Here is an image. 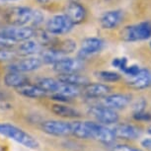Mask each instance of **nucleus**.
Here are the masks:
<instances>
[{"instance_id": "obj_21", "label": "nucleus", "mask_w": 151, "mask_h": 151, "mask_svg": "<svg viewBox=\"0 0 151 151\" xmlns=\"http://www.w3.org/2000/svg\"><path fill=\"white\" fill-rule=\"evenodd\" d=\"M17 92L23 97L31 99H41L45 98L47 96V92L45 90H42L41 87H39L38 85H31L26 84L24 86L17 88Z\"/></svg>"}, {"instance_id": "obj_9", "label": "nucleus", "mask_w": 151, "mask_h": 151, "mask_svg": "<svg viewBox=\"0 0 151 151\" xmlns=\"http://www.w3.org/2000/svg\"><path fill=\"white\" fill-rule=\"evenodd\" d=\"M42 132L52 136H68L71 135V122L64 121H52L44 122L42 124Z\"/></svg>"}, {"instance_id": "obj_1", "label": "nucleus", "mask_w": 151, "mask_h": 151, "mask_svg": "<svg viewBox=\"0 0 151 151\" xmlns=\"http://www.w3.org/2000/svg\"><path fill=\"white\" fill-rule=\"evenodd\" d=\"M45 16L40 10L27 6L10 8L6 13V20L11 26L31 27L37 29L44 22Z\"/></svg>"}, {"instance_id": "obj_16", "label": "nucleus", "mask_w": 151, "mask_h": 151, "mask_svg": "<svg viewBox=\"0 0 151 151\" xmlns=\"http://www.w3.org/2000/svg\"><path fill=\"white\" fill-rule=\"evenodd\" d=\"M124 18L122 10H109L106 11L100 18V24L103 29L112 30L119 26Z\"/></svg>"}, {"instance_id": "obj_35", "label": "nucleus", "mask_w": 151, "mask_h": 151, "mask_svg": "<svg viewBox=\"0 0 151 151\" xmlns=\"http://www.w3.org/2000/svg\"><path fill=\"white\" fill-rule=\"evenodd\" d=\"M16 42H14L10 40H8L4 37H2L0 35V47H12V45H15Z\"/></svg>"}, {"instance_id": "obj_7", "label": "nucleus", "mask_w": 151, "mask_h": 151, "mask_svg": "<svg viewBox=\"0 0 151 151\" xmlns=\"http://www.w3.org/2000/svg\"><path fill=\"white\" fill-rule=\"evenodd\" d=\"M87 127H89L92 138H95L97 140L103 142L106 145L112 144L116 139V135L114 133L113 129L108 127L106 124H98L94 122H86Z\"/></svg>"}, {"instance_id": "obj_40", "label": "nucleus", "mask_w": 151, "mask_h": 151, "mask_svg": "<svg viewBox=\"0 0 151 151\" xmlns=\"http://www.w3.org/2000/svg\"><path fill=\"white\" fill-rule=\"evenodd\" d=\"M70 2H79V0H69Z\"/></svg>"}, {"instance_id": "obj_10", "label": "nucleus", "mask_w": 151, "mask_h": 151, "mask_svg": "<svg viewBox=\"0 0 151 151\" xmlns=\"http://www.w3.org/2000/svg\"><path fill=\"white\" fill-rule=\"evenodd\" d=\"M105 42L102 39L96 38V37H91V38L85 39L82 41L81 47L78 52L77 58L81 60H84L89 56L96 55L103 50Z\"/></svg>"}, {"instance_id": "obj_14", "label": "nucleus", "mask_w": 151, "mask_h": 151, "mask_svg": "<svg viewBox=\"0 0 151 151\" xmlns=\"http://www.w3.org/2000/svg\"><path fill=\"white\" fill-rule=\"evenodd\" d=\"M127 85L135 90H142L151 86V71L148 68H140L135 76L130 77Z\"/></svg>"}, {"instance_id": "obj_17", "label": "nucleus", "mask_w": 151, "mask_h": 151, "mask_svg": "<svg viewBox=\"0 0 151 151\" xmlns=\"http://www.w3.org/2000/svg\"><path fill=\"white\" fill-rule=\"evenodd\" d=\"M64 14L74 25L80 24L86 18V10L79 2H69V4L65 8Z\"/></svg>"}, {"instance_id": "obj_11", "label": "nucleus", "mask_w": 151, "mask_h": 151, "mask_svg": "<svg viewBox=\"0 0 151 151\" xmlns=\"http://www.w3.org/2000/svg\"><path fill=\"white\" fill-rule=\"evenodd\" d=\"M84 63L83 60L77 58H67L66 55L63 56L61 59H59L58 62L52 64V69L58 72V74L64 73H75L79 72L83 69Z\"/></svg>"}, {"instance_id": "obj_13", "label": "nucleus", "mask_w": 151, "mask_h": 151, "mask_svg": "<svg viewBox=\"0 0 151 151\" xmlns=\"http://www.w3.org/2000/svg\"><path fill=\"white\" fill-rule=\"evenodd\" d=\"M113 130L116 138L125 139V140H133L138 138L141 134L140 129L130 124H116Z\"/></svg>"}, {"instance_id": "obj_28", "label": "nucleus", "mask_w": 151, "mask_h": 151, "mask_svg": "<svg viewBox=\"0 0 151 151\" xmlns=\"http://www.w3.org/2000/svg\"><path fill=\"white\" fill-rule=\"evenodd\" d=\"M18 53L16 50L11 48V47H0V62L12 61L17 58Z\"/></svg>"}, {"instance_id": "obj_12", "label": "nucleus", "mask_w": 151, "mask_h": 151, "mask_svg": "<svg viewBox=\"0 0 151 151\" xmlns=\"http://www.w3.org/2000/svg\"><path fill=\"white\" fill-rule=\"evenodd\" d=\"M132 97L127 94H108L102 98V105L113 110H122L129 106Z\"/></svg>"}, {"instance_id": "obj_4", "label": "nucleus", "mask_w": 151, "mask_h": 151, "mask_svg": "<svg viewBox=\"0 0 151 151\" xmlns=\"http://www.w3.org/2000/svg\"><path fill=\"white\" fill-rule=\"evenodd\" d=\"M74 26L65 14H56L47 20L45 30L52 36H61L71 32Z\"/></svg>"}, {"instance_id": "obj_8", "label": "nucleus", "mask_w": 151, "mask_h": 151, "mask_svg": "<svg viewBox=\"0 0 151 151\" xmlns=\"http://www.w3.org/2000/svg\"><path fill=\"white\" fill-rule=\"evenodd\" d=\"M42 64L44 63H42V59L40 58L39 55L26 56L25 58L14 61L11 64H9L8 69H9V71L26 73V72H32V71L38 70Z\"/></svg>"}, {"instance_id": "obj_39", "label": "nucleus", "mask_w": 151, "mask_h": 151, "mask_svg": "<svg viewBox=\"0 0 151 151\" xmlns=\"http://www.w3.org/2000/svg\"><path fill=\"white\" fill-rule=\"evenodd\" d=\"M0 1H18V0H0Z\"/></svg>"}, {"instance_id": "obj_20", "label": "nucleus", "mask_w": 151, "mask_h": 151, "mask_svg": "<svg viewBox=\"0 0 151 151\" xmlns=\"http://www.w3.org/2000/svg\"><path fill=\"white\" fill-rule=\"evenodd\" d=\"M4 83L8 87L20 88L26 84H29V78L23 73L15 72V71H9L4 76Z\"/></svg>"}, {"instance_id": "obj_22", "label": "nucleus", "mask_w": 151, "mask_h": 151, "mask_svg": "<svg viewBox=\"0 0 151 151\" xmlns=\"http://www.w3.org/2000/svg\"><path fill=\"white\" fill-rule=\"evenodd\" d=\"M52 112L55 115L61 116V118H66V119H74V118H79L81 116V114L79 111L74 109L72 107L66 106L61 103H56L53 104L52 106Z\"/></svg>"}, {"instance_id": "obj_19", "label": "nucleus", "mask_w": 151, "mask_h": 151, "mask_svg": "<svg viewBox=\"0 0 151 151\" xmlns=\"http://www.w3.org/2000/svg\"><path fill=\"white\" fill-rule=\"evenodd\" d=\"M58 79L63 84L73 85V86H77V87H81V86L84 87L85 85L90 83L89 79L86 76L80 75V74H78V72L59 74Z\"/></svg>"}, {"instance_id": "obj_24", "label": "nucleus", "mask_w": 151, "mask_h": 151, "mask_svg": "<svg viewBox=\"0 0 151 151\" xmlns=\"http://www.w3.org/2000/svg\"><path fill=\"white\" fill-rule=\"evenodd\" d=\"M39 56H40V58L42 59L44 64L52 65L65 55H62L56 47H50V48H48V50H42L41 53L39 55Z\"/></svg>"}, {"instance_id": "obj_26", "label": "nucleus", "mask_w": 151, "mask_h": 151, "mask_svg": "<svg viewBox=\"0 0 151 151\" xmlns=\"http://www.w3.org/2000/svg\"><path fill=\"white\" fill-rule=\"evenodd\" d=\"M58 93L60 94V95H63L65 97H67V98H69L71 100L73 98L78 97L82 93V91L80 89V87L61 83V86H60V88H59Z\"/></svg>"}, {"instance_id": "obj_23", "label": "nucleus", "mask_w": 151, "mask_h": 151, "mask_svg": "<svg viewBox=\"0 0 151 151\" xmlns=\"http://www.w3.org/2000/svg\"><path fill=\"white\" fill-rule=\"evenodd\" d=\"M71 135L80 139H89L92 138V134L87 127L86 122H79L75 121L71 122Z\"/></svg>"}, {"instance_id": "obj_29", "label": "nucleus", "mask_w": 151, "mask_h": 151, "mask_svg": "<svg viewBox=\"0 0 151 151\" xmlns=\"http://www.w3.org/2000/svg\"><path fill=\"white\" fill-rule=\"evenodd\" d=\"M58 50L63 55H67L68 53H71L75 50L76 48V42L73 41V40L67 39L65 41L61 42L58 47Z\"/></svg>"}, {"instance_id": "obj_25", "label": "nucleus", "mask_w": 151, "mask_h": 151, "mask_svg": "<svg viewBox=\"0 0 151 151\" xmlns=\"http://www.w3.org/2000/svg\"><path fill=\"white\" fill-rule=\"evenodd\" d=\"M37 85L41 87L42 90H45L47 93H58L59 88L61 86V82L58 79L50 78V77H45L41 78L37 82Z\"/></svg>"}, {"instance_id": "obj_30", "label": "nucleus", "mask_w": 151, "mask_h": 151, "mask_svg": "<svg viewBox=\"0 0 151 151\" xmlns=\"http://www.w3.org/2000/svg\"><path fill=\"white\" fill-rule=\"evenodd\" d=\"M112 65L114 67L118 68V69H119L122 72L125 67L127 66V58H125V56H122V58H115L112 60Z\"/></svg>"}, {"instance_id": "obj_36", "label": "nucleus", "mask_w": 151, "mask_h": 151, "mask_svg": "<svg viewBox=\"0 0 151 151\" xmlns=\"http://www.w3.org/2000/svg\"><path fill=\"white\" fill-rule=\"evenodd\" d=\"M141 146H143L145 149L151 151V138H145L141 141Z\"/></svg>"}, {"instance_id": "obj_41", "label": "nucleus", "mask_w": 151, "mask_h": 151, "mask_svg": "<svg viewBox=\"0 0 151 151\" xmlns=\"http://www.w3.org/2000/svg\"><path fill=\"white\" fill-rule=\"evenodd\" d=\"M149 47H150V48H151V41H150V42H149Z\"/></svg>"}, {"instance_id": "obj_37", "label": "nucleus", "mask_w": 151, "mask_h": 151, "mask_svg": "<svg viewBox=\"0 0 151 151\" xmlns=\"http://www.w3.org/2000/svg\"><path fill=\"white\" fill-rule=\"evenodd\" d=\"M50 0H37V2H38V3H40V4H47L48 2H50Z\"/></svg>"}, {"instance_id": "obj_6", "label": "nucleus", "mask_w": 151, "mask_h": 151, "mask_svg": "<svg viewBox=\"0 0 151 151\" xmlns=\"http://www.w3.org/2000/svg\"><path fill=\"white\" fill-rule=\"evenodd\" d=\"M88 113L91 115L94 119H96L100 124H116L119 122V116L116 110H113L111 108L105 107V106H91L88 109Z\"/></svg>"}, {"instance_id": "obj_34", "label": "nucleus", "mask_w": 151, "mask_h": 151, "mask_svg": "<svg viewBox=\"0 0 151 151\" xmlns=\"http://www.w3.org/2000/svg\"><path fill=\"white\" fill-rule=\"evenodd\" d=\"M139 71H140V67L136 64H132V65H127L125 67V69L122 71V73H124L125 75L129 76V77H132V76H135Z\"/></svg>"}, {"instance_id": "obj_2", "label": "nucleus", "mask_w": 151, "mask_h": 151, "mask_svg": "<svg viewBox=\"0 0 151 151\" xmlns=\"http://www.w3.org/2000/svg\"><path fill=\"white\" fill-rule=\"evenodd\" d=\"M0 134L30 149H37L40 146L39 141L33 135L9 122H0Z\"/></svg>"}, {"instance_id": "obj_27", "label": "nucleus", "mask_w": 151, "mask_h": 151, "mask_svg": "<svg viewBox=\"0 0 151 151\" xmlns=\"http://www.w3.org/2000/svg\"><path fill=\"white\" fill-rule=\"evenodd\" d=\"M96 76L100 80L104 82H118L121 80L122 76L119 75V73L115 72V71H110V70H102L96 72Z\"/></svg>"}, {"instance_id": "obj_15", "label": "nucleus", "mask_w": 151, "mask_h": 151, "mask_svg": "<svg viewBox=\"0 0 151 151\" xmlns=\"http://www.w3.org/2000/svg\"><path fill=\"white\" fill-rule=\"evenodd\" d=\"M111 87L103 83H88L82 90L83 95L88 99H101L111 93Z\"/></svg>"}, {"instance_id": "obj_18", "label": "nucleus", "mask_w": 151, "mask_h": 151, "mask_svg": "<svg viewBox=\"0 0 151 151\" xmlns=\"http://www.w3.org/2000/svg\"><path fill=\"white\" fill-rule=\"evenodd\" d=\"M42 45H41L35 39H30L27 41L22 42V44L18 47L17 53L21 56H33L36 55H40L42 50Z\"/></svg>"}, {"instance_id": "obj_5", "label": "nucleus", "mask_w": 151, "mask_h": 151, "mask_svg": "<svg viewBox=\"0 0 151 151\" xmlns=\"http://www.w3.org/2000/svg\"><path fill=\"white\" fill-rule=\"evenodd\" d=\"M35 30L31 27H19L10 26L8 28L0 29V35L14 42H24L33 39L35 36Z\"/></svg>"}, {"instance_id": "obj_3", "label": "nucleus", "mask_w": 151, "mask_h": 151, "mask_svg": "<svg viewBox=\"0 0 151 151\" xmlns=\"http://www.w3.org/2000/svg\"><path fill=\"white\" fill-rule=\"evenodd\" d=\"M121 40L125 42L145 41L151 38V21H142L125 26L119 32Z\"/></svg>"}, {"instance_id": "obj_32", "label": "nucleus", "mask_w": 151, "mask_h": 151, "mask_svg": "<svg viewBox=\"0 0 151 151\" xmlns=\"http://www.w3.org/2000/svg\"><path fill=\"white\" fill-rule=\"evenodd\" d=\"M132 118L137 122H150L151 121V114L146 113L145 111L139 113H133Z\"/></svg>"}, {"instance_id": "obj_31", "label": "nucleus", "mask_w": 151, "mask_h": 151, "mask_svg": "<svg viewBox=\"0 0 151 151\" xmlns=\"http://www.w3.org/2000/svg\"><path fill=\"white\" fill-rule=\"evenodd\" d=\"M111 145V144H110ZM110 151H142L138 148L129 146L127 144H114L110 146Z\"/></svg>"}, {"instance_id": "obj_33", "label": "nucleus", "mask_w": 151, "mask_h": 151, "mask_svg": "<svg viewBox=\"0 0 151 151\" xmlns=\"http://www.w3.org/2000/svg\"><path fill=\"white\" fill-rule=\"evenodd\" d=\"M147 106V102L145 101V99L140 98L133 104L132 106V111L133 113H139V112H143L145 110V108Z\"/></svg>"}, {"instance_id": "obj_38", "label": "nucleus", "mask_w": 151, "mask_h": 151, "mask_svg": "<svg viewBox=\"0 0 151 151\" xmlns=\"http://www.w3.org/2000/svg\"><path fill=\"white\" fill-rule=\"evenodd\" d=\"M147 132L149 133V134L151 135V125H150V127H148V129H147Z\"/></svg>"}]
</instances>
